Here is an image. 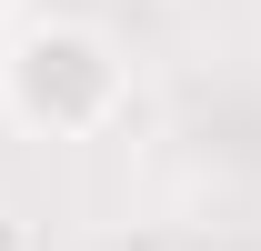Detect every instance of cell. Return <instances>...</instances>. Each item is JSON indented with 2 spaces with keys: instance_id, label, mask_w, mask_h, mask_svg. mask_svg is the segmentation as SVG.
Instances as JSON below:
<instances>
[{
  "instance_id": "cell-1",
  "label": "cell",
  "mask_w": 261,
  "mask_h": 251,
  "mask_svg": "<svg viewBox=\"0 0 261 251\" xmlns=\"http://www.w3.org/2000/svg\"><path fill=\"white\" fill-rule=\"evenodd\" d=\"M0 111L40 141H91L130 111V70L91 20H20L0 40Z\"/></svg>"
},
{
  "instance_id": "cell-2",
  "label": "cell",
  "mask_w": 261,
  "mask_h": 251,
  "mask_svg": "<svg viewBox=\"0 0 261 251\" xmlns=\"http://www.w3.org/2000/svg\"><path fill=\"white\" fill-rule=\"evenodd\" d=\"M10 10H20V0H0V20H10Z\"/></svg>"
}]
</instances>
